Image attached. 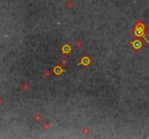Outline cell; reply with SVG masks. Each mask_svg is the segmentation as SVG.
Instances as JSON below:
<instances>
[{"label": "cell", "mask_w": 149, "mask_h": 139, "mask_svg": "<svg viewBox=\"0 0 149 139\" xmlns=\"http://www.w3.org/2000/svg\"><path fill=\"white\" fill-rule=\"evenodd\" d=\"M148 33V28L141 20H138L135 23V25H134V27L131 30V34L135 38L143 39L149 44V41L146 38V35Z\"/></svg>", "instance_id": "cell-1"}, {"label": "cell", "mask_w": 149, "mask_h": 139, "mask_svg": "<svg viewBox=\"0 0 149 139\" xmlns=\"http://www.w3.org/2000/svg\"><path fill=\"white\" fill-rule=\"evenodd\" d=\"M146 43L141 38H135L133 40L129 42V47L136 53H140L145 46Z\"/></svg>", "instance_id": "cell-2"}, {"label": "cell", "mask_w": 149, "mask_h": 139, "mask_svg": "<svg viewBox=\"0 0 149 139\" xmlns=\"http://www.w3.org/2000/svg\"><path fill=\"white\" fill-rule=\"evenodd\" d=\"M91 59L90 57L87 56V55H84V57H82L81 58V60H79V65H83L84 67H87L90 65L91 63Z\"/></svg>", "instance_id": "cell-3"}, {"label": "cell", "mask_w": 149, "mask_h": 139, "mask_svg": "<svg viewBox=\"0 0 149 139\" xmlns=\"http://www.w3.org/2000/svg\"><path fill=\"white\" fill-rule=\"evenodd\" d=\"M57 63H58L59 66H61L62 67H65L69 64V60L67 58L66 56H63L61 57V59L58 60Z\"/></svg>", "instance_id": "cell-4"}, {"label": "cell", "mask_w": 149, "mask_h": 139, "mask_svg": "<svg viewBox=\"0 0 149 139\" xmlns=\"http://www.w3.org/2000/svg\"><path fill=\"white\" fill-rule=\"evenodd\" d=\"M61 51L64 55H68V54H69L71 51H73V49H72V47L71 46V45L70 44H65L62 46Z\"/></svg>", "instance_id": "cell-5"}, {"label": "cell", "mask_w": 149, "mask_h": 139, "mask_svg": "<svg viewBox=\"0 0 149 139\" xmlns=\"http://www.w3.org/2000/svg\"><path fill=\"white\" fill-rule=\"evenodd\" d=\"M53 72H54L55 75H60L62 74V73L64 72V70H63V67H62L57 65V66H56V67L53 69Z\"/></svg>", "instance_id": "cell-6"}, {"label": "cell", "mask_w": 149, "mask_h": 139, "mask_svg": "<svg viewBox=\"0 0 149 139\" xmlns=\"http://www.w3.org/2000/svg\"><path fill=\"white\" fill-rule=\"evenodd\" d=\"M42 116L40 114H35L33 116V119L36 122V123H39L41 122L42 119Z\"/></svg>", "instance_id": "cell-7"}, {"label": "cell", "mask_w": 149, "mask_h": 139, "mask_svg": "<svg viewBox=\"0 0 149 139\" xmlns=\"http://www.w3.org/2000/svg\"><path fill=\"white\" fill-rule=\"evenodd\" d=\"M29 88H30V85L29 84L27 83V82H24L23 84L21 85V89L23 90V91H27L29 90Z\"/></svg>", "instance_id": "cell-8"}, {"label": "cell", "mask_w": 149, "mask_h": 139, "mask_svg": "<svg viewBox=\"0 0 149 139\" xmlns=\"http://www.w3.org/2000/svg\"><path fill=\"white\" fill-rule=\"evenodd\" d=\"M50 127H51L50 125L48 123H44L41 125L42 129L44 130H45V131H47V130H49L50 129Z\"/></svg>", "instance_id": "cell-9"}, {"label": "cell", "mask_w": 149, "mask_h": 139, "mask_svg": "<svg viewBox=\"0 0 149 139\" xmlns=\"http://www.w3.org/2000/svg\"><path fill=\"white\" fill-rule=\"evenodd\" d=\"M90 132V130L88 127H84L82 129V133L84 135H89Z\"/></svg>", "instance_id": "cell-10"}, {"label": "cell", "mask_w": 149, "mask_h": 139, "mask_svg": "<svg viewBox=\"0 0 149 139\" xmlns=\"http://www.w3.org/2000/svg\"><path fill=\"white\" fill-rule=\"evenodd\" d=\"M51 71H50V70H46L44 71V78H50V75H51Z\"/></svg>", "instance_id": "cell-11"}, {"label": "cell", "mask_w": 149, "mask_h": 139, "mask_svg": "<svg viewBox=\"0 0 149 139\" xmlns=\"http://www.w3.org/2000/svg\"><path fill=\"white\" fill-rule=\"evenodd\" d=\"M75 46L77 47V48H79V47H82L83 46V43L82 41L81 40L78 39L76 42H75Z\"/></svg>", "instance_id": "cell-12"}, {"label": "cell", "mask_w": 149, "mask_h": 139, "mask_svg": "<svg viewBox=\"0 0 149 139\" xmlns=\"http://www.w3.org/2000/svg\"><path fill=\"white\" fill-rule=\"evenodd\" d=\"M66 5L67 8H68V9H71L72 7H73V3H72V2H71V1H68Z\"/></svg>", "instance_id": "cell-13"}, {"label": "cell", "mask_w": 149, "mask_h": 139, "mask_svg": "<svg viewBox=\"0 0 149 139\" xmlns=\"http://www.w3.org/2000/svg\"><path fill=\"white\" fill-rule=\"evenodd\" d=\"M3 102V99H2V97H0V104H2Z\"/></svg>", "instance_id": "cell-14"}]
</instances>
